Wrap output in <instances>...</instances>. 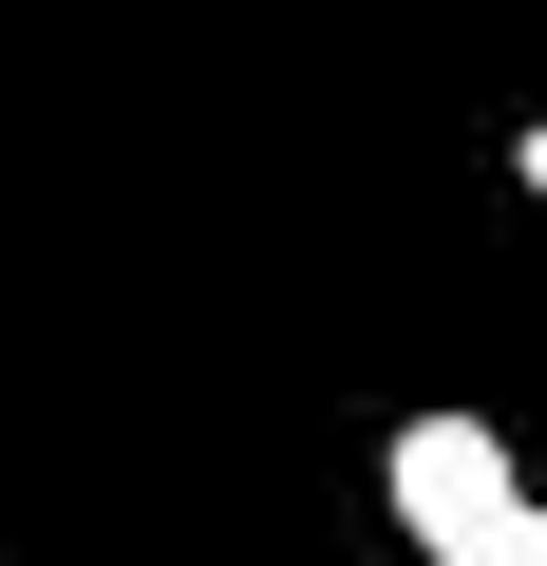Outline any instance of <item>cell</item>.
<instances>
[{
	"label": "cell",
	"instance_id": "2",
	"mask_svg": "<svg viewBox=\"0 0 547 566\" xmlns=\"http://www.w3.org/2000/svg\"><path fill=\"white\" fill-rule=\"evenodd\" d=\"M509 170H528V208H547V114H528V133H509Z\"/></svg>",
	"mask_w": 547,
	"mask_h": 566
},
{
	"label": "cell",
	"instance_id": "1",
	"mask_svg": "<svg viewBox=\"0 0 547 566\" xmlns=\"http://www.w3.org/2000/svg\"><path fill=\"white\" fill-rule=\"evenodd\" d=\"M378 491H397V547L415 566H547V491H528V453L491 416H397Z\"/></svg>",
	"mask_w": 547,
	"mask_h": 566
}]
</instances>
